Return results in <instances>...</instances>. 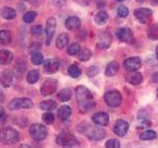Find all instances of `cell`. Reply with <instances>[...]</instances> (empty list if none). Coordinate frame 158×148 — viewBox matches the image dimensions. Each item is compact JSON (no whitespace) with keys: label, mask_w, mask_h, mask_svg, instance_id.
Returning a JSON list of instances; mask_svg holds the SVG:
<instances>
[{"label":"cell","mask_w":158,"mask_h":148,"mask_svg":"<svg viewBox=\"0 0 158 148\" xmlns=\"http://www.w3.org/2000/svg\"><path fill=\"white\" fill-rule=\"evenodd\" d=\"M92 56V51H90V49H88V48H83L82 51H79L78 53V58H79V60H81V61H88L89 59L91 58Z\"/></svg>","instance_id":"obj_30"},{"label":"cell","mask_w":158,"mask_h":148,"mask_svg":"<svg viewBox=\"0 0 158 148\" xmlns=\"http://www.w3.org/2000/svg\"><path fill=\"white\" fill-rule=\"evenodd\" d=\"M71 95H72V93L70 89L65 88V89H62V90L57 94V98L60 102H66L71 98Z\"/></svg>","instance_id":"obj_28"},{"label":"cell","mask_w":158,"mask_h":148,"mask_svg":"<svg viewBox=\"0 0 158 148\" xmlns=\"http://www.w3.org/2000/svg\"><path fill=\"white\" fill-rule=\"evenodd\" d=\"M12 41L11 38V34L8 31H5V30H2L0 31V43L2 44H9Z\"/></svg>","instance_id":"obj_29"},{"label":"cell","mask_w":158,"mask_h":148,"mask_svg":"<svg viewBox=\"0 0 158 148\" xmlns=\"http://www.w3.org/2000/svg\"><path fill=\"white\" fill-rule=\"evenodd\" d=\"M68 74L73 78H78L81 75V69L75 64H73L68 67Z\"/></svg>","instance_id":"obj_31"},{"label":"cell","mask_w":158,"mask_h":148,"mask_svg":"<svg viewBox=\"0 0 158 148\" xmlns=\"http://www.w3.org/2000/svg\"><path fill=\"white\" fill-rule=\"evenodd\" d=\"M118 17H121V18L127 17V15H128V9H127V7L123 6V5H121V6L118 8Z\"/></svg>","instance_id":"obj_38"},{"label":"cell","mask_w":158,"mask_h":148,"mask_svg":"<svg viewBox=\"0 0 158 148\" xmlns=\"http://www.w3.org/2000/svg\"><path fill=\"white\" fill-rule=\"evenodd\" d=\"M157 97H158V91H157Z\"/></svg>","instance_id":"obj_48"},{"label":"cell","mask_w":158,"mask_h":148,"mask_svg":"<svg viewBox=\"0 0 158 148\" xmlns=\"http://www.w3.org/2000/svg\"><path fill=\"white\" fill-rule=\"evenodd\" d=\"M151 3L153 5H156V4H158V0H151Z\"/></svg>","instance_id":"obj_45"},{"label":"cell","mask_w":158,"mask_h":148,"mask_svg":"<svg viewBox=\"0 0 158 148\" xmlns=\"http://www.w3.org/2000/svg\"><path fill=\"white\" fill-rule=\"evenodd\" d=\"M127 81L131 84V85H138V84H140L142 82V74L140 72H137V71H133V72H131L128 73L127 77Z\"/></svg>","instance_id":"obj_18"},{"label":"cell","mask_w":158,"mask_h":148,"mask_svg":"<svg viewBox=\"0 0 158 148\" xmlns=\"http://www.w3.org/2000/svg\"><path fill=\"white\" fill-rule=\"evenodd\" d=\"M116 36L122 42L125 43H131L133 39V34L131 29L128 28H120L117 30Z\"/></svg>","instance_id":"obj_13"},{"label":"cell","mask_w":158,"mask_h":148,"mask_svg":"<svg viewBox=\"0 0 158 148\" xmlns=\"http://www.w3.org/2000/svg\"><path fill=\"white\" fill-rule=\"evenodd\" d=\"M123 67L127 69V71L133 72V71H137L138 69L141 67V60L139 57L137 56H133L127 58L125 61H123Z\"/></svg>","instance_id":"obj_9"},{"label":"cell","mask_w":158,"mask_h":148,"mask_svg":"<svg viewBox=\"0 0 158 148\" xmlns=\"http://www.w3.org/2000/svg\"><path fill=\"white\" fill-rule=\"evenodd\" d=\"M56 21L54 18H49L47 21V26H46V34H47V39L46 43L47 46H49L52 43V39L53 38V35L56 33Z\"/></svg>","instance_id":"obj_10"},{"label":"cell","mask_w":158,"mask_h":148,"mask_svg":"<svg viewBox=\"0 0 158 148\" xmlns=\"http://www.w3.org/2000/svg\"><path fill=\"white\" fill-rule=\"evenodd\" d=\"M75 95L79 111L81 113H87L91 111L95 106L93 95L88 88L84 86H78L75 90Z\"/></svg>","instance_id":"obj_1"},{"label":"cell","mask_w":158,"mask_h":148,"mask_svg":"<svg viewBox=\"0 0 158 148\" xmlns=\"http://www.w3.org/2000/svg\"><path fill=\"white\" fill-rule=\"evenodd\" d=\"M156 137V133L153 130H144L140 133L139 138L141 140H151Z\"/></svg>","instance_id":"obj_32"},{"label":"cell","mask_w":158,"mask_h":148,"mask_svg":"<svg viewBox=\"0 0 158 148\" xmlns=\"http://www.w3.org/2000/svg\"><path fill=\"white\" fill-rule=\"evenodd\" d=\"M118 69H120V65H118V63L117 61H112L107 65L105 73H106V75L108 77H111V76H114L115 74L118 73Z\"/></svg>","instance_id":"obj_23"},{"label":"cell","mask_w":158,"mask_h":148,"mask_svg":"<svg viewBox=\"0 0 158 148\" xmlns=\"http://www.w3.org/2000/svg\"><path fill=\"white\" fill-rule=\"evenodd\" d=\"M36 17H37V13L35 11H28V12H26L24 14L23 20H24L25 23L30 24V23H32L35 19H36Z\"/></svg>","instance_id":"obj_35"},{"label":"cell","mask_w":158,"mask_h":148,"mask_svg":"<svg viewBox=\"0 0 158 148\" xmlns=\"http://www.w3.org/2000/svg\"><path fill=\"white\" fill-rule=\"evenodd\" d=\"M34 104L29 98H15L9 103V108L11 110H19V109H32Z\"/></svg>","instance_id":"obj_7"},{"label":"cell","mask_w":158,"mask_h":148,"mask_svg":"<svg viewBox=\"0 0 158 148\" xmlns=\"http://www.w3.org/2000/svg\"><path fill=\"white\" fill-rule=\"evenodd\" d=\"M147 37L152 41L158 39V24H152L147 30Z\"/></svg>","instance_id":"obj_25"},{"label":"cell","mask_w":158,"mask_h":148,"mask_svg":"<svg viewBox=\"0 0 158 148\" xmlns=\"http://www.w3.org/2000/svg\"><path fill=\"white\" fill-rule=\"evenodd\" d=\"M57 89V81L56 79H47L46 81L43 83L41 87V94L43 96H49L56 93Z\"/></svg>","instance_id":"obj_8"},{"label":"cell","mask_w":158,"mask_h":148,"mask_svg":"<svg viewBox=\"0 0 158 148\" xmlns=\"http://www.w3.org/2000/svg\"><path fill=\"white\" fill-rule=\"evenodd\" d=\"M80 51V46L78 43H71L70 46L67 47V52L70 56H76Z\"/></svg>","instance_id":"obj_36"},{"label":"cell","mask_w":158,"mask_h":148,"mask_svg":"<svg viewBox=\"0 0 158 148\" xmlns=\"http://www.w3.org/2000/svg\"><path fill=\"white\" fill-rule=\"evenodd\" d=\"M40 78V73L37 70H31L27 75V81L30 84H34L36 83Z\"/></svg>","instance_id":"obj_33"},{"label":"cell","mask_w":158,"mask_h":148,"mask_svg":"<svg viewBox=\"0 0 158 148\" xmlns=\"http://www.w3.org/2000/svg\"><path fill=\"white\" fill-rule=\"evenodd\" d=\"M71 115V108L69 106H62L58 109L57 117L60 121H67Z\"/></svg>","instance_id":"obj_21"},{"label":"cell","mask_w":158,"mask_h":148,"mask_svg":"<svg viewBox=\"0 0 158 148\" xmlns=\"http://www.w3.org/2000/svg\"><path fill=\"white\" fill-rule=\"evenodd\" d=\"M104 99H105V102L108 106L116 108L118 107L122 104L123 101V97L122 94L118 92V90H111L108 91L105 96H104Z\"/></svg>","instance_id":"obj_6"},{"label":"cell","mask_w":158,"mask_h":148,"mask_svg":"<svg viewBox=\"0 0 158 148\" xmlns=\"http://www.w3.org/2000/svg\"><path fill=\"white\" fill-rule=\"evenodd\" d=\"M4 116V109L2 107H0V118Z\"/></svg>","instance_id":"obj_43"},{"label":"cell","mask_w":158,"mask_h":148,"mask_svg":"<svg viewBox=\"0 0 158 148\" xmlns=\"http://www.w3.org/2000/svg\"><path fill=\"white\" fill-rule=\"evenodd\" d=\"M30 135L34 140L42 141L48 135L47 127L41 123H34L30 127Z\"/></svg>","instance_id":"obj_5"},{"label":"cell","mask_w":158,"mask_h":148,"mask_svg":"<svg viewBox=\"0 0 158 148\" xmlns=\"http://www.w3.org/2000/svg\"><path fill=\"white\" fill-rule=\"evenodd\" d=\"M56 143L65 148H70L77 145V139L70 132H61L56 137Z\"/></svg>","instance_id":"obj_4"},{"label":"cell","mask_w":158,"mask_h":148,"mask_svg":"<svg viewBox=\"0 0 158 148\" xmlns=\"http://www.w3.org/2000/svg\"><path fill=\"white\" fill-rule=\"evenodd\" d=\"M19 148H32V147L30 145H28V144H21Z\"/></svg>","instance_id":"obj_44"},{"label":"cell","mask_w":158,"mask_h":148,"mask_svg":"<svg viewBox=\"0 0 158 148\" xmlns=\"http://www.w3.org/2000/svg\"><path fill=\"white\" fill-rule=\"evenodd\" d=\"M120 141L117 139H110L106 143V148H120Z\"/></svg>","instance_id":"obj_39"},{"label":"cell","mask_w":158,"mask_h":148,"mask_svg":"<svg viewBox=\"0 0 158 148\" xmlns=\"http://www.w3.org/2000/svg\"><path fill=\"white\" fill-rule=\"evenodd\" d=\"M128 128H130V125L127 121L123 120H118L115 123V126H114V131L118 136L122 137L127 134Z\"/></svg>","instance_id":"obj_15"},{"label":"cell","mask_w":158,"mask_h":148,"mask_svg":"<svg viewBox=\"0 0 158 148\" xmlns=\"http://www.w3.org/2000/svg\"><path fill=\"white\" fill-rule=\"evenodd\" d=\"M117 1H118V2H122V1H123V0H117Z\"/></svg>","instance_id":"obj_47"},{"label":"cell","mask_w":158,"mask_h":148,"mask_svg":"<svg viewBox=\"0 0 158 148\" xmlns=\"http://www.w3.org/2000/svg\"><path fill=\"white\" fill-rule=\"evenodd\" d=\"M68 42H69L68 35L65 34V33H62V34L59 35V36L57 37V39H56V47L59 48V49H61V48H63L65 46H67Z\"/></svg>","instance_id":"obj_24"},{"label":"cell","mask_w":158,"mask_h":148,"mask_svg":"<svg viewBox=\"0 0 158 148\" xmlns=\"http://www.w3.org/2000/svg\"><path fill=\"white\" fill-rule=\"evenodd\" d=\"M42 33H43V27L41 25H36V26L32 27L31 29V34L35 35V36H39V35H41Z\"/></svg>","instance_id":"obj_40"},{"label":"cell","mask_w":158,"mask_h":148,"mask_svg":"<svg viewBox=\"0 0 158 148\" xmlns=\"http://www.w3.org/2000/svg\"><path fill=\"white\" fill-rule=\"evenodd\" d=\"M19 140V133L12 127H3L0 130V141L4 144L11 145Z\"/></svg>","instance_id":"obj_3"},{"label":"cell","mask_w":158,"mask_h":148,"mask_svg":"<svg viewBox=\"0 0 158 148\" xmlns=\"http://www.w3.org/2000/svg\"><path fill=\"white\" fill-rule=\"evenodd\" d=\"M81 25V21L78 17H69L65 20V27L70 31H76Z\"/></svg>","instance_id":"obj_19"},{"label":"cell","mask_w":158,"mask_h":148,"mask_svg":"<svg viewBox=\"0 0 158 148\" xmlns=\"http://www.w3.org/2000/svg\"><path fill=\"white\" fill-rule=\"evenodd\" d=\"M156 56H157V58H158V47H157V48H156Z\"/></svg>","instance_id":"obj_46"},{"label":"cell","mask_w":158,"mask_h":148,"mask_svg":"<svg viewBox=\"0 0 158 148\" xmlns=\"http://www.w3.org/2000/svg\"><path fill=\"white\" fill-rule=\"evenodd\" d=\"M152 81L155 83H158V72H155L152 74Z\"/></svg>","instance_id":"obj_42"},{"label":"cell","mask_w":158,"mask_h":148,"mask_svg":"<svg viewBox=\"0 0 158 148\" xmlns=\"http://www.w3.org/2000/svg\"><path fill=\"white\" fill-rule=\"evenodd\" d=\"M13 60V53L7 49H0V64L6 65Z\"/></svg>","instance_id":"obj_20"},{"label":"cell","mask_w":158,"mask_h":148,"mask_svg":"<svg viewBox=\"0 0 158 148\" xmlns=\"http://www.w3.org/2000/svg\"><path fill=\"white\" fill-rule=\"evenodd\" d=\"M93 122L97 125H107L109 123V116L108 113L104 112H98L96 113H94L92 117Z\"/></svg>","instance_id":"obj_16"},{"label":"cell","mask_w":158,"mask_h":148,"mask_svg":"<svg viewBox=\"0 0 158 148\" xmlns=\"http://www.w3.org/2000/svg\"><path fill=\"white\" fill-rule=\"evenodd\" d=\"M59 60L56 58H51V59H47V60L44 61V72L48 74H52L56 73L58 68H59Z\"/></svg>","instance_id":"obj_14"},{"label":"cell","mask_w":158,"mask_h":148,"mask_svg":"<svg viewBox=\"0 0 158 148\" xmlns=\"http://www.w3.org/2000/svg\"><path fill=\"white\" fill-rule=\"evenodd\" d=\"M57 107V104L53 100H47L40 104V108L44 111H52Z\"/></svg>","instance_id":"obj_27"},{"label":"cell","mask_w":158,"mask_h":148,"mask_svg":"<svg viewBox=\"0 0 158 148\" xmlns=\"http://www.w3.org/2000/svg\"><path fill=\"white\" fill-rule=\"evenodd\" d=\"M135 17L139 21L141 24L147 23L148 19L152 16V11L148 8H137L135 10Z\"/></svg>","instance_id":"obj_12"},{"label":"cell","mask_w":158,"mask_h":148,"mask_svg":"<svg viewBox=\"0 0 158 148\" xmlns=\"http://www.w3.org/2000/svg\"><path fill=\"white\" fill-rule=\"evenodd\" d=\"M43 121L47 123V125H52L54 121V117L52 113H44L43 115Z\"/></svg>","instance_id":"obj_37"},{"label":"cell","mask_w":158,"mask_h":148,"mask_svg":"<svg viewBox=\"0 0 158 148\" xmlns=\"http://www.w3.org/2000/svg\"><path fill=\"white\" fill-rule=\"evenodd\" d=\"M31 59L35 65H40V64L44 63V56L41 52H34L31 56Z\"/></svg>","instance_id":"obj_34"},{"label":"cell","mask_w":158,"mask_h":148,"mask_svg":"<svg viewBox=\"0 0 158 148\" xmlns=\"http://www.w3.org/2000/svg\"><path fill=\"white\" fill-rule=\"evenodd\" d=\"M0 83L5 88H8L13 83V74L9 70H4L0 74Z\"/></svg>","instance_id":"obj_17"},{"label":"cell","mask_w":158,"mask_h":148,"mask_svg":"<svg viewBox=\"0 0 158 148\" xmlns=\"http://www.w3.org/2000/svg\"><path fill=\"white\" fill-rule=\"evenodd\" d=\"M108 19H109V15L105 11L98 12L95 15V17H94V20H95L96 24H98V25H104V24H106V22L108 21Z\"/></svg>","instance_id":"obj_26"},{"label":"cell","mask_w":158,"mask_h":148,"mask_svg":"<svg viewBox=\"0 0 158 148\" xmlns=\"http://www.w3.org/2000/svg\"><path fill=\"white\" fill-rule=\"evenodd\" d=\"M112 43V36L110 33L108 32H102L100 33V35L98 36L97 39V46L99 48L105 49L110 47Z\"/></svg>","instance_id":"obj_11"},{"label":"cell","mask_w":158,"mask_h":148,"mask_svg":"<svg viewBox=\"0 0 158 148\" xmlns=\"http://www.w3.org/2000/svg\"><path fill=\"white\" fill-rule=\"evenodd\" d=\"M99 71H100V70H99V68L97 66H91V67H89L87 74H88L89 77H94L99 73Z\"/></svg>","instance_id":"obj_41"},{"label":"cell","mask_w":158,"mask_h":148,"mask_svg":"<svg viewBox=\"0 0 158 148\" xmlns=\"http://www.w3.org/2000/svg\"><path fill=\"white\" fill-rule=\"evenodd\" d=\"M0 15L1 17L6 19V20H11L16 17V11L13 8L10 7H3L1 10H0Z\"/></svg>","instance_id":"obj_22"},{"label":"cell","mask_w":158,"mask_h":148,"mask_svg":"<svg viewBox=\"0 0 158 148\" xmlns=\"http://www.w3.org/2000/svg\"><path fill=\"white\" fill-rule=\"evenodd\" d=\"M79 130L92 140H101L106 135L105 130L99 125H82L81 127H79Z\"/></svg>","instance_id":"obj_2"}]
</instances>
